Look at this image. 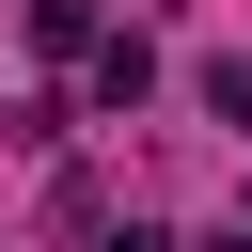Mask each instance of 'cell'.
Segmentation results:
<instances>
[{"label": "cell", "instance_id": "6da1fadb", "mask_svg": "<svg viewBox=\"0 0 252 252\" xmlns=\"http://www.w3.org/2000/svg\"><path fill=\"white\" fill-rule=\"evenodd\" d=\"M142 79H158V47H142V32H110V47H94V94H110V110H142Z\"/></svg>", "mask_w": 252, "mask_h": 252}, {"label": "cell", "instance_id": "7a4b0ae2", "mask_svg": "<svg viewBox=\"0 0 252 252\" xmlns=\"http://www.w3.org/2000/svg\"><path fill=\"white\" fill-rule=\"evenodd\" d=\"M205 110H220V126H252V63H236V47L205 63Z\"/></svg>", "mask_w": 252, "mask_h": 252}, {"label": "cell", "instance_id": "3957f363", "mask_svg": "<svg viewBox=\"0 0 252 252\" xmlns=\"http://www.w3.org/2000/svg\"><path fill=\"white\" fill-rule=\"evenodd\" d=\"M110 252H173V236H158V220H110Z\"/></svg>", "mask_w": 252, "mask_h": 252}]
</instances>
